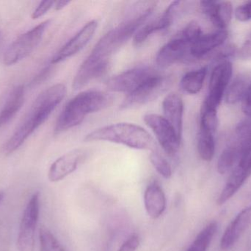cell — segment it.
Here are the masks:
<instances>
[{
	"mask_svg": "<svg viewBox=\"0 0 251 251\" xmlns=\"http://www.w3.org/2000/svg\"><path fill=\"white\" fill-rule=\"evenodd\" d=\"M113 96L99 90L82 91L66 104L60 113L54 134H60L80 125L87 116L111 106Z\"/></svg>",
	"mask_w": 251,
	"mask_h": 251,
	"instance_id": "1",
	"label": "cell"
},
{
	"mask_svg": "<svg viewBox=\"0 0 251 251\" xmlns=\"http://www.w3.org/2000/svg\"><path fill=\"white\" fill-rule=\"evenodd\" d=\"M85 141H103L126 146L135 150H155L156 142L147 131L132 123L120 122L94 130Z\"/></svg>",
	"mask_w": 251,
	"mask_h": 251,
	"instance_id": "2",
	"label": "cell"
},
{
	"mask_svg": "<svg viewBox=\"0 0 251 251\" xmlns=\"http://www.w3.org/2000/svg\"><path fill=\"white\" fill-rule=\"evenodd\" d=\"M203 34L200 25L196 22L187 24L168 42L161 47L156 56V63L160 69H166L190 56L193 43Z\"/></svg>",
	"mask_w": 251,
	"mask_h": 251,
	"instance_id": "3",
	"label": "cell"
},
{
	"mask_svg": "<svg viewBox=\"0 0 251 251\" xmlns=\"http://www.w3.org/2000/svg\"><path fill=\"white\" fill-rule=\"evenodd\" d=\"M66 94V88L63 84H55L44 90L35 99L20 125L32 134L48 119L64 99Z\"/></svg>",
	"mask_w": 251,
	"mask_h": 251,
	"instance_id": "4",
	"label": "cell"
},
{
	"mask_svg": "<svg viewBox=\"0 0 251 251\" xmlns=\"http://www.w3.org/2000/svg\"><path fill=\"white\" fill-rule=\"evenodd\" d=\"M51 20H46L16 38L6 50L3 63L11 66L29 56L41 42Z\"/></svg>",
	"mask_w": 251,
	"mask_h": 251,
	"instance_id": "5",
	"label": "cell"
},
{
	"mask_svg": "<svg viewBox=\"0 0 251 251\" xmlns=\"http://www.w3.org/2000/svg\"><path fill=\"white\" fill-rule=\"evenodd\" d=\"M171 84L172 81L170 77L156 74L133 92L127 94L121 105V109L128 110L148 104L160 97Z\"/></svg>",
	"mask_w": 251,
	"mask_h": 251,
	"instance_id": "6",
	"label": "cell"
},
{
	"mask_svg": "<svg viewBox=\"0 0 251 251\" xmlns=\"http://www.w3.org/2000/svg\"><path fill=\"white\" fill-rule=\"evenodd\" d=\"M40 213V193H34L24 210L17 238L19 251H35V231Z\"/></svg>",
	"mask_w": 251,
	"mask_h": 251,
	"instance_id": "7",
	"label": "cell"
},
{
	"mask_svg": "<svg viewBox=\"0 0 251 251\" xmlns=\"http://www.w3.org/2000/svg\"><path fill=\"white\" fill-rule=\"evenodd\" d=\"M156 74L157 72L149 66H137L110 78L107 81V88L112 92L128 94Z\"/></svg>",
	"mask_w": 251,
	"mask_h": 251,
	"instance_id": "8",
	"label": "cell"
},
{
	"mask_svg": "<svg viewBox=\"0 0 251 251\" xmlns=\"http://www.w3.org/2000/svg\"><path fill=\"white\" fill-rule=\"evenodd\" d=\"M146 125L153 131L164 151L173 156L178 153L181 139L178 138L173 127L162 116L148 113L143 117Z\"/></svg>",
	"mask_w": 251,
	"mask_h": 251,
	"instance_id": "9",
	"label": "cell"
},
{
	"mask_svg": "<svg viewBox=\"0 0 251 251\" xmlns=\"http://www.w3.org/2000/svg\"><path fill=\"white\" fill-rule=\"evenodd\" d=\"M232 73V63L228 60L222 61L214 68L209 81V92L203 104L218 109L226 91Z\"/></svg>",
	"mask_w": 251,
	"mask_h": 251,
	"instance_id": "10",
	"label": "cell"
},
{
	"mask_svg": "<svg viewBox=\"0 0 251 251\" xmlns=\"http://www.w3.org/2000/svg\"><path fill=\"white\" fill-rule=\"evenodd\" d=\"M98 22L96 20L90 21L85 24L75 35L72 37L51 58V64L60 63L66 59L77 54L92 39L97 31Z\"/></svg>",
	"mask_w": 251,
	"mask_h": 251,
	"instance_id": "11",
	"label": "cell"
},
{
	"mask_svg": "<svg viewBox=\"0 0 251 251\" xmlns=\"http://www.w3.org/2000/svg\"><path fill=\"white\" fill-rule=\"evenodd\" d=\"M85 156V152L79 149L65 153L53 162L50 167L48 172L49 180L51 182L55 183L64 179L77 169Z\"/></svg>",
	"mask_w": 251,
	"mask_h": 251,
	"instance_id": "12",
	"label": "cell"
},
{
	"mask_svg": "<svg viewBox=\"0 0 251 251\" xmlns=\"http://www.w3.org/2000/svg\"><path fill=\"white\" fill-rule=\"evenodd\" d=\"M251 224V206L242 210L228 225L221 240L222 250L227 251L239 241Z\"/></svg>",
	"mask_w": 251,
	"mask_h": 251,
	"instance_id": "13",
	"label": "cell"
},
{
	"mask_svg": "<svg viewBox=\"0 0 251 251\" xmlns=\"http://www.w3.org/2000/svg\"><path fill=\"white\" fill-rule=\"evenodd\" d=\"M203 13L210 19L218 29H226L231 22L233 7L228 1H201Z\"/></svg>",
	"mask_w": 251,
	"mask_h": 251,
	"instance_id": "14",
	"label": "cell"
},
{
	"mask_svg": "<svg viewBox=\"0 0 251 251\" xmlns=\"http://www.w3.org/2000/svg\"><path fill=\"white\" fill-rule=\"evenodd\" d=\"M163 117L173 127L178 138L181 139L183 131L184 103L176 93L168 94L162 102Z\"/></svg>",
	"mask_w": 251,
	"mask_h": 251,
	"instance_id": "15",
	"label": "cell"
},
{
	"mask_svg": "<svg viewBox=\"0 0 251 251\" xmlns=\"http://www.w3.org/2000/svg\"><path fill=\"white\" fill-rule=\"evenodd\" d=\"M226 29H218L211 33L202 34L190 47V56L194 58H201L223 45L228 38Z\"/></svg>",
	"mask_w": 251,
	"mask_h": 251,
	"instance_id": "16",
	"label": "cell"
},
{
	"mask_svg": "<svg viewBox=\"0 0 251 251\" xmlns=\"http://www.w3.org/2000/svg\"><path fill=\"white\" fill-rule=\"evenodd\" d=\"M144 206L148 215L152 219L162 216L166 209V197L156 181L148 186L144 193Z\"/></svg>",
	"mask_w": 251,
	"mask_h": 251,
	"instance_id": "17",
	"label": "cell"
},
{
	"mask_svg": "<svg viewBox=\"0 0 251 251\" xmlns=\"http://www.w3.org/2000/svg\"><path fill=\"white\" fill-rule=\"evenodd\" d=\"M25 102V88L19 85L14 87L10 91L0 112V128L7 125L15 115L19 112Z\"/></svg>",
	"mask_w": 251,
	"mask_h": 251,
	"instance_id": "18",
	"label": "cell"
},
{
	"mask_svg": "<svg viewBox=\"0 0 251 251\" xmlns=\"http://www.w3.org/2000/svg\"><path fill=\"white\" fill-rule=\"evenodd\" d=\"M206 74L207 68L205 66L186 73L180 82L182 91L189 94H196L200 92L203 88Z\"/></svg>",
	"mask_w": 251,
	"mask_h": 251,
	"instance_id": "19",
	"label": "cell"
},
{
	"mask_svg": "<svg viewBox=\"0 0 251 251\" xmlns=\"http://www.w3.org/2000/svg\"><path fill=\"white\" fill-rule=\"evenodd\" d=\"M198 151L205 162H210L215 156V133L200 128L198 137Z\"/></svg>",
	"mask_w": 251,
	"mask_h": 251,
	"instance_id": "20",
	"label": "cell"
},
{
	"mask_svg": "<svg viewBox=\"0 0 251 251\" xmlns=\"http://www.w3.org/2000/svg\"><path fill=\"white\" fill-rule=\"evenodd\" d=\"M218 230L216 222L206 225L198 234L194 241L186 251H207Z\"/></svg>",
	"mask_w": 251,
	"mask_h": 251,
	"instance_id": "21",
	"label": "cell"
},
{
	"mask_svg": "<svg viewBox=\"0 0 251 251\" xmlns=\"http://www.w3.org/2000/svg\"><path fill=\"white\" fill-rule=\"evenodd\" d=\"M241 152L240 147L234 143L229 147H226L218 159V172L221 175H224L231 170L234 165L238 162Z\"/></svg>",
	"mask_w": 251,
	"mask_h": 251,
	"instance_id": "22",
	"label": "cell"
},
{
	"mask_svg": "<svg viewBox=\"0 0 251 251\" xmlns=\"http://www.w3.org/2000/svg\"><path fill=\"white\" fill-rule=\"evenodd\" d=\"M249 85L246 76L240 75L237 77L226 91V103L233 105L243 100Z\"/></svg>",
	"mask_w": 251,
	"mask_h": 251,
	"instance_id": "23",
	"label": "cell"
},
{
	"mask_svg": "<svg viewBox=\"0 0 251 251\" xmlns=\"http://www.w3.org/2000/svg\"><path fill=\"white\" fill-rule=\"evenodd\" d=\"M162 28L159 18L145 23L134 35V45L137 47L141 45L151 35H153L155 32L163 30Z\"/></svg>",
	"mask_w": 251,
	"mask_h": 251,
	"instance_id": "24",
	"label": "cell"
},
{
	"mask_svg": "<svg viewBox=\"0 0 251 251\" xmlns=\"http://www.w3.org/2000/svg\"><path fill=\"white\" fill-rule=\"evenodd\" d=\"M218 119L217 109L202 105L200 116V128L208 130L212 132H216L218 128Z\"/></svg>",
	"mask_w": 251,
	"mask_h": 251,
	"instance_id": "25",
	"label": "cell"
},
{
	"mask_svg": "<svg viewBox=\"0 0 251 251\" xmlns=\"http://www.w3.org/2000/svg\"><path fill=\"white\" fill-rule=\"evenodd\" d=\"M40 251H66L54 234L42 227L40 230Z\"/></svg>",
	"mask_w": 251,
	"mask_h": 251,
	"instance_id": "26",
	"label": "cell"
},
{
	"mask_svg": "<svg viewBox=\"0 0 251 251\" xmlns=\"http://www.w3.org/2000/svg\"><path fill=\"white\" fill-rule=\"evenodd\" d=\"M149 159H150L151 163L159 175H162L165 179L171 178L172 175L171 165L166 159L156 150V149L151 150Z\"/></svg>",
	"mask_w": 251,
	"mask_h": 251,
	"instance_id": "27",
	"label": "cell"
},
{
	"mask_svg": "<svg viewBox=\"0 0 251 251\" xmlns=\"http://www.w3.org/2000/svg\"><path fill=\"white\" fill-rule=\"evenodd\" d=\"M235 134L237 137L235 144L241 150L251 144V117L248 116L237 125Z\"/></svg>",
	"mask_w": 251,
	"mask_h": 251,
	"instance_id": "28",
	"label": "cell"
},
{
	"mask_svg": "<svg viewBox=\"0 0 251 251\" xmlns=\"http://www.w3.org/2000/svg\"><path fill=\"white\" fill-rule=\"evenodd\" d=\"M236 19L242 22L251 20V1L237 7L234 12Z\"/></svg>",
	"mask_w": 251,
	"mask_h": 251,
	"instance_id": "29",
	"label": "cell"
},
{
	"mask_svg": "<svg viewBox=\"0 0 251 251\" xmlns=\"http://www.w3.org/2000/svg\"><path fill=\"white\" fill-rule=\"evenodd\" d=\"M54 1H43L40 3L39 5L36 7L32 14V19H38L41 16H44L51 7H54Z\"/></svg>",
	"mask_w": 251,
	"mask_h": 251,
	"instance_id": "30",
	"label": "cell"
},
{
	"mask_svg": "<svg viewBox=\"0 0 251 251\" xmlns=\"http://www.w3.org/2000/svg\"><path fill=\"white\" fill-rule=\"evenodd\" d=\"M140 238L137 234L130 236L118 251H136L140 246Z\"/></svg>",
	"mask_w": 251,
	"mask_h": 251,
	"instance_id": "31",
	"label": "cell"
},
{
	"mask_svg": "<svg viewBox=\"0 0 251 251\" xmlns=\"http://www.w3.org/2000/svg\"><path fill=\"white\" fill-rule=\"evenodd\" d=\"M242 109L246 116L251 117V83L249 84L247 91H246L244 98H243Z\"/></svg>",
	"mask_w": 251,
	"mask_h": 251,
	"instance_id": "32",
	"label": "cell"
},
{
	"mask_svg": "<svg viewBox=\"0 0 251 251\" xmlns=\"http://www.w3.org/2000/svg\"><path fill=\"white\" fill-rule=\"evenodd\" d=\"M50 72V67L48 66V67H46L45 69H43L36 77H35V79L32 81V84H40V83L42 82L44 80H45L46 78L48 76Z\"/></svg>",
	"mask_w": 251,
	"mask_h": 251,
	"instance_id": "33",
	"label": "cell"
},
{
	"mask_svg": "<svg viewBox=\"0 0 251 251\" xmlns=\"http://www.w3.org/2000/svg\"><path fill=\"white\" fill-rule=\"evenodd\" d=\"M70 1H57L54 2V9L55 10H63L64 7H66V6L69 5L70 4Z\"/></svg>",
	"mask_w": 251,
	"mask_h": 251,
	"instance_id": "34",
	"label": "cell"
},
{
	"mask_svg": "<svg viewBox=\"0 0 251 251\" xmlns=\"http://www.w3.org/2000/svg\"><path fill=\"white\" fill-rule=\"evenodd\" d=\"M4 193H2V192H0V203L2 201L3 199H4Z\"/></svg>",
	"mask_w": 251,
	"mask_h": 251,
	"instance_id": "35",
	"label": "cell"
}]
</instances>
